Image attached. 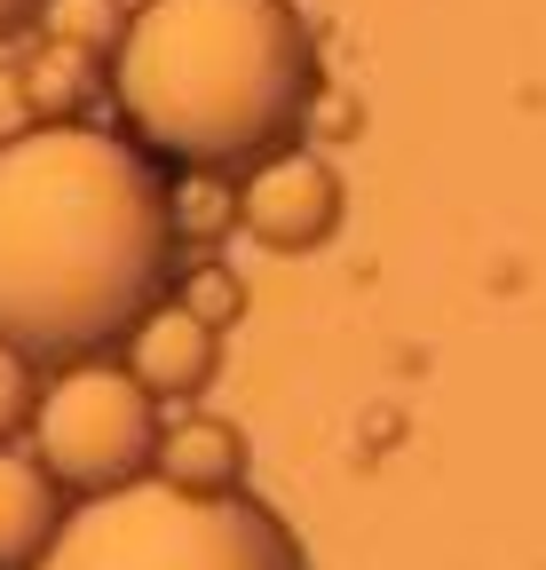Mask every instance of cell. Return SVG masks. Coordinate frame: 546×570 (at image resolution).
<instances>
[{"mask_svg":"<svg viewBox=\"0 0 546 570\" xmlns=\"http://www.w3.org/2000/svg\"><path fill=\"white\" fill-rule=\"evenodd\" d=\"M48 9H56V0H0V40H24Z\"/></svg>","mask_w":546,"mask_h":570,"instance_id":"cell-11","label":"cell"},{"mask_svg":"<svg viewBox=\"0 0 546 570\" xmlns=\"http://www.w3.org/2000/svg\"><path fill=\"white\" fill-rule=\"evenodd\" d=\"M40 570H309V547L254 491H182L143 475L80 499Z\"/></svg>","mask_w":546,"mask_h":570,"instance_id":"cell-3","label":"cell"},{"mask_svg":"<svg viewBox=\"0 0 546 570\" xmlns=\"http://www.w3.org/2000/svg\"><path fill=\"white\" fill-rule=\"evenodd\" d=\"M127 373L143 381L159 404H190V396H207L215 389V373H222V333L198 317V309H182L175 294L135 325L127 341Z\"/></svg>","mask_w":546,"mask_h":570,"instance_id":"cell-6","label":"cell"},{"mask_svg":"<svg viewBox=\"0 0 546 570\" xmlns=\"http://www.w3.org/2000/svg\"><path fill=\"white\" fill-rule=\"evenodd\" d=\"M175 302H182V309H198V317L222 333V325H238V317H246V285H238V269H222V262H198V269H182V277H175Z\"/></svg>","mask_w":546,"mask_h":570,"instance_id":"cell-10","label":"cell"},{"mask_svg":"<svg viewBox=\"0 0 546 570\" xmlns=\"http://www.w3.org/2000/svg\"><path fill=\"white\" fill-rule=\"evenodd\" d=\"M325 56L294 0H143L111 48L119 127L167 175H246L294 151Z\"/></svg>","mask_w":546,"mask_h":570,"instance_id":"cell-2","label":"cell"},{"mask_svg":"<svg viewBox=\"0 0 546 570\" xmlns=\"http://www.w3.org/2000/svg\"><path fill=\"white\" fill-rule=\"evenodd\" d=\"M182 214L127 127L40 119L0 135V341L40 365L119 348L175 294Z\"/></svg>","mask_w":546,"mask_h":570,"instance_id":"cell-1","label":"cell"},{"mask_svg":"<svg viewBox=\"0 0 546 570\" xmlns=\"http://www.w3.org/2000/svg\"><path fill=\"white\" fill-rule=\"evenodd\" d=\"M159 444H167V412L127 373V356H80L40 389L32 452L48 460L63 491L103 499L119 483H143L159 475Z\"/></svg>","mask_w":546,"mask_h":570,"instance_id":"cell-4","label":"cell"},{"mask_svg":"<svg viewBox=\"0 0 546 570\" xmlns=\"http://www.w3.org/2000/svg\"><path fill=\"white\" fill-rule=\"evenodd\" d=\"M246 428H230L222 412H182L167 420V444H159V475L182 491H246Z\"/></svg>","mask_w":546,"mask_h":570,"instance_id":"cell-8","label":"cell"},{"mask_svg":"<svg viewBox=\"0 0 546 570\" xmlns=\"http://www.w3.org/2000/svg\"><path fill=\"white\" fill-rule=\"evenodd\" d=\"M40 356H24V348H9L0 341V452H9L17 436H32V412H40Z\"/></svg>","mask_w":546,"mask_h":570,"instance_id":"cell-9","label":"cell"},{"mask_svg":"<svg viewBox=\"0 0 546 570\" xmlns=\"http://www.w3.org/2000/svg\"><path fill=\"white\" fill-rule=\"evenodd\" d=\"M63 483L48 475L40 452H0V570H40V554L63 531Z\"/></svg>","mask_w":546,"mask_h":570,"instance_id":"cell-7","label":"cell"},{"mask_svg":"<svg viewBox=\"0 0 546 570\" xmlns=\"http://www.w3.org/2000/svg\"><path fill=\"white\" fill-rule=\"evenodd\" d=\"M340 214H349V190H340V167L325 151H278V159L246 167V183H238V230L261 254L332 246Z\"/></svg>","mask_w":546,"mask_h":570,"instance_id":"cell-5","label":"cell"}]
</instances>
